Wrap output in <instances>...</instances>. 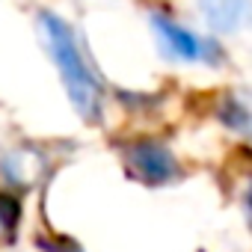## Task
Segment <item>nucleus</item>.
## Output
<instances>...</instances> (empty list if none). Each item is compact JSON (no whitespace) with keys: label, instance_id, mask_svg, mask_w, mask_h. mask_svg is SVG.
<instances>
[{"label":"nucleus","instance_id":"nucleus-1","mask_svg":"<svg viewBox=\"0 0 252 252\" xmlns=\"http://www.w3.org/2000/svg\"><path fill=\"white\" fill-rule=\"evenodd\" d=\"M39 33H42V42L48 48V54L54 57V65L60 68V77H63V86L74 104V110L95 122L101 119V86L95 80V74L89 71L80 48H77V39H74V30L54 12H42L39 15Z\"/></svg>","mask_w":252,"mask_h":252},{"label":"nucleus","instance_id":"nucleus-2","mask_svg":"<svg viewBox=\"0 0 252 252\" xmlns=\"http://www.w3.org/2000/svg\"><path fill=\"white\" fill-rule=\"evenodd\" d=\"M125 160H128V172L146 184H166L178 175V163L172 152L155 140H140L128 146L125 149Z\"/></svg>","mask_w":252,"mask_h":252},{"label":"nucleus","instance_id":"nucleus-3","mask_svg":"<svg viewBox=\"0 0 252 252\" xmlns=\"http://www.w3.org/2000/svg\"><path fill=\"white\" fill-rule=\"evenodd\" d=\"M205 21L217 33H237L252 21V0H199Z\"/></svg>","mask_w":252,"mask_h":252},{"label":"nucleus","instance_id":"nucleus-4","mask_svg":"<svg viewBox=\"0 0 252 252\" xmlns=\"http://www.w3.org/2000/svg\"><path fill=\"white\" fill-rule=\"evenodd\" d=\"M152 24H155V33H158V39H160V45H163V51L169 57L184 60V63L202 57V42L190 30H184L181 24H175V21H169L163 15H155Z\"/></svg>","mask_w":252,"mask_h":252},{"label":"nucleus","instance_id":"nucleus-5","mask_svg":"<svg viewBox=\"0 0 252 252\" xmlns=\"http://www.w3.org/2000/svg\"><path fill=\"white\" fill-rule=\"evenodd\" d=\"M220 119L225 128L252 140V92H231L220 104Z\"/></svg>","mask_w":252,"mask_h":252},{"label":"nucleus","instance_id":"nucleus-6","mask_svg":"<svg viewBox=\"0 0 252 252\" xmlns=\"http://www.w3.org/2000/svg\"><path fill=\"white\" fill-rule=\"evenodd\" d=\"M63 252H80V249H77L74 243H65V246H63Z\"/></svg>","mask_w":252,"mask_h":252}]
</instances>
